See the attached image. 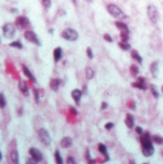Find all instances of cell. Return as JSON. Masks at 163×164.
<instances>
[{"mask_svg":"<svg viewBox=\"0 0 163 164\" xmlns=\"http://www.w3.org/2000/svg\"><path fill=\"white\" fill-rule=\"evenodd\" d=\"M120 39H121V41L128 42L130 39V32H121L120 33Z\"/></svg>","mask_w":163,"mask_h":164,"instance_id":"obj_28","label":"cell"},{"mask_svg":"<svg viewBox=\"0 0 163 164\" xmlns=\"http://www.w3.org/2000/svg\"><path fill=\"white\" fill-rule=\"evenodd\" d=\"M0 42H1V39H0Z\"/></svg>","mask_w":163,"mask_h":164,"instance_id":"obj_54","label":"cell"},{"mask_svg":"<svg viewBox=\"0 0 163 164\" xmlns=\"http://www.w3.org/2000/svg\"><path fill=\"white\" fill-rule=\"evenodd\" d=\"M150 71H151L152 76L154 78L158 77V73H159V67H158V62H152L151 66H150Z\"/></svg>","mask_w":163,"mask_h":164,"instance_id":"obj_14","label":"cell"},{"mask_svg":"<svg viewBox=\"0 0 163 164\" xmlns=\"http://www.w3.org/2000/svg\"><path fill=\"white\" fill-rule=\"evenodd\" d=\"M33 92H34V96H35V100H36L37 103H39V92L37 88H34L33 89Z\"/></svg>","mask_w":163,"mask_h":164,"instance_id":"obj_33","label":"cell"},{"mask_svg":"<svg viewBox=\"0 0 163 164\" xmlns=\"http://www.w3.org/2000/svg\"><path fill=\"white\" fill-rule=\"evenodd\" d=\"M130 73L132 77H136L139 73V68L136 64H132L130 66Z\"/></svg>","mask_w":163,"mask_h":164,"instance_id":"obj_24","label":"cell"},{"mask_svg":"<svg viewBox=\"0 0 163 164\" xmlns=\"http://www.w3.org/2000/svg\"><path fill=\"white\" fill-rule=\"evenodd\" d=\"M24 37L28 40V41L32 42L33 44H36L37 46H41V40H39L37 35L34 31H31V30H27V31H25Z\"/></svg>","mask_w":163,"mask_h":164,"instance_id":"obj_7","label":"cell"},{"mask_svg":"<svg viewBox=\"0 0 163 164\" xmlns=\"http://www.w3.org/2000/svg\"><path fill=\"white\" fill-rule=\"evenodd\" d=\"M84 95V93L81 89H78V88H75L71 91V97L72 99L74 100V102L76 103V105L80 106V103H81V99Z\"/></svg>","mask_w":163,"mask_h":164,"instance_id":"obj_10","label":"cell"},{"mask_svg":"<svg viewBox=\"0 0 163 164\" xmlns=\"http://www.w3.org/2000/svg\"><path fill=\"white\" fill-rule=\"evenodd\" d=\"M130 164H135L134 160H130Z\"/></svg>","mask_w":163,"mask_h":164,"instance_id":"obj_48","label":"cell"},{"mask_svg":"<svg viewBox=\"0 0 163 164\" xmlns=\"http://www.w3.org/2000/svg\"><path fill=\"white\" fill-rule=\"evenodd\" d=\"M67 164H77V163L72 156H68V158H67Z\"/></svg>","mask_w":163,"mask_h":164,"instance_id":"obj_38","label":"cell"},{"mask_svg":"<svg viewBox=\"0 0 163 164\" xmlns=\"http://www.w3.org/2000/svg\"><path fill=\"white\" fill-rule=\"evenodd\" d=\"M55 161H56V164H63V159H62V156L61 155V153H60L59 150H57L55 152Z\"/></svg>","mask_w":163,"mask_h":164,"instance_id":"obj_25","label":"cell"},{"mask_svg":"<svg viewBox=\"0 0 163 164\" xmlns=\"http://www.w3.org/2000/svg\"><path fill=\"white\" fill-rule=\"evenodd\" d=\"M62 84V80L59 79V78H54V79H52L50 81L49 83V87L51 88L52 90H54V91H57L58 89H59L60 85Z\"/></svg>","mask_w":163,"mask_h":164,"instance_id":"obj_13","label":"cell"},{"mask_svg":"<svg viewBox=\"0 0 163 164\" xmlns=\"http://www.w3.org/2000/svg\"><path fill=\"white\" fill-rule=\"evenodd\" d=\"M7 102H6V98H5L3 93H0V108H4L6 107Z\"/></svg>","mask_w":163,"mask_h":164,"instance_id":"obj_31","label":"cell"},{"mask_svg":"<svg viewBox=\"0 0 163 164\" xmlns=\"http://www.w3.org/2000/svg\"><path fill=\"white\" fill-rule=\"evenodd\" d=\"M29 154L30 155L32 156V158L34 160L37 161V162H39V161L42 160V158H43V155H42V153L41 152V151L39 150V149L37 148H31L29 150Z\"/></svg>","mask_w":163,"mask_h":164,"instance_id":"obj_9","label":"cell"},{"mask_svg":"<svg viewBox=\"0 0 163 164\" xmlns=\"http://www.w3.org/2000/svg\"><path fill=\"white\" fill-rule=\"evenodd\" d=\"M113 127H114V124L112 122H107V123H106V125H105V129L107 130V131L113 129Z\"/></svg>","mask_w":163,"mask_h":164,"instance_id":"obj_36","label":"cell"},{"mask_svg":"<svg viewBox=\"0 0 163 164\" xmlns=\"http://www.w3.org/2000/svg\"><path fill=\"white\" fill-rule=\"evenodd\" d=\"M147 16L149 17L150 21L154 24H156L159 20V12L158 9L153 4L148 5L147 7Z\"/></svg>","mask_w":163,"mask_h":164,"instance_id":"obj_3","label":"cell"},{"mask_svg":"<svg viewBox=\"0 0 163 164\" xmlns=\"http://www.w3.org/2000/svg\"><path fill=\"white\" fill-rule=\"evenodd\" d=\"M86 2H87V3H92L93 2V0H84Z\"/></svg>","mask_w":163,"mask_h":164,"instance_id":"obj_47","label":"cell"},{"mask_svg":"<svg viewBox=\"0 0 163 164\" xmlns=\"http://www.w3.org/2000/svg\"><path fill=\"white\" fill-rule=\"evenodd\" d=\"M72 1H73V3H74V4H76V3H77V0H72Z\"/></svg>","mask_w":163,"mask_h":164,"instance_id":"obj_51","label":"cell"},{"mask_svg":"<svg viewBox=\"0 0 163 164\" xmlns=\"http://www.w3.org/2000/svg\"><path fill=\"white\" fill-rule=\"evenodd\" d=\"M115 26L116 28L119 30L120 32H130V29L128 27V25L126 23H124L123 21H115Z\"/></svg>","mask_w":163,"mask_h":164,"instance_id":"obj_19","label":"cell"},{"mask_svg":"<svg viewBox=\"0 0 163 164\" xmlns=\"http://www.w3.org/2000/svg\"><path fill=\"white\" fill-rule=\"evenodd\" d=\"M84 74H86V77L87 80H91V79H93V77L95 75V71L93 70V68H91L90 66H87V67H86V69H84Z\"/></svg>","mask_w":163,"mask_h":164,"instance_id":"obj_21","label":"cell"},{"mask_svg":"<svg viewBox=\"0 0 163 164\" xmlns=\"http://www.w3.org/2000/svg\"><path fill=\"white\" fill-rule=\"evenodd\" d=\"M98 150H99V152L105 156V159L103 160V163H105L109 160V154H107V149L106 145L103 144V143H99V144H98Z\"/></svg>","mask_w":163,"mask_h":164,"instance_id":"obj_11","label":"cell"},{"mask_svg":"<svg viewBox=\"0 0 163 164\" xmlns=\"http://www.w3.org/2000/svg\"><path fill=\"white\" fill-rule=\"evenodd\" d=\"M10 157L12 161L14 164H18V161H19V155H18V152L16 150H12L11 154H10Z\"/></svg>","mask_w":163,"mask_h":164,"instance_id":"obj_22","label":"cell"},{"mask_svg":"<svg viewBox=\"0 0 163 164\" xmlns=\"http://www.w3.org/2000/svg\"><path fill=\"white\" fill-rule=\"evenodd\" d=\"M2 159V154H1V152H0V160Z\"/></svg>","mask_w":163,"mask_h":164,"instance_id":"obj_50","label":"cell"},{"mask_svg":"<svg viewBox=\"0 0 163 164\" xmlns=\"http://www.w3.org/2000/svg\"><path fill=\"white\" fill-rule=\"evenodd\" d=\"M140 143H141L142 147V154L144 156H152L154 153V148L153 145V139L152 136L149 132L142 133L141 137H140Z\"/></svg>","mask_w":163,"mask_h":164,"instance_id":"obj_1","label":"cell"},{"mask_svg":"<svg viewBox=\"0 0 163 164\" xmlns=\"http://www.w3.org/2000/svg\"><path fill=\"white\" fill-rule=\"evenodd\" d=\"M125 124L129 129H132L134 126V117L130 113H127L125 118Z\"/></svg>","mask_w":163,"mask_h":164,"instance_id":"obj_17","label":"cell"},{"mask_svg":"<svg viewBox=\"0 0 163 164\" xmlns=\"http://www.w3.org/2000/svg\"><path fill=\"white\" fill-rule=\"evenodd\" d=\"M41 4L45 10H49L52 6V0H41Z\"/></svg>","mask_w":163,"mask_h":164,"instance_id":"obj_30","label":"cell"},{"mask_svg":"<svg viewBox=\"0 0 163 164\" xmlns=\"http://www.w3.org/2000/svg\"><path fill=\"white\" fill-rule=\"evenodd\" d=\"M9 46L11 47H14V48H17V49H22L23 48V45L19 40H14V41L11 42V43L9 44Z\"/></svg>","mask_w":163,"mask_h":164,"instance_id":"obj_29","label":"cell"},{"mask_svg":"<svg viewBox=\"0 0 163 164\" xmlns=\"http://www.w3.org/2000/svg\"><path fill=\"white\" fill-rule=\"evenodd\" d=\"M135 132H136V133H138V134L141 135L143 133V129L141 127H139V126H137V127L135 128Z\"/></svg>","mask_w":163,"mask_h":164,"instance_id":"obj_39","label":"cell"},{"mask_svg":"<svg viewBox=\"0 0 163 164\" xmlns=\"http://www.w3.org/2000/svg\"><path fill=\"white\" fill-rule=\"evenodd\" d=\"M61 37L68 41H76L79 39V33L73 28H65L62 32Z\"/></svg>","mask_w":163,"mask_h":164,"instance_id":"obj_4","label":"cell"},{"mask_svg":"<svg viewBox=\"0 0 163 164\" xmlns=\"http://www.w3.org/2000/svg\"><path fill=\"white\" fill-rule=\"evenodd\" d=\"M130 56H132V58L135 60V62H137L139 64H142L143 59H142V57L140 56V54L136 51V50L132 49V51H130Z\"/></svg>","mask_w":163,"mask_h":164,"instance_id":"obj_20","label":"cell"},{"mask_svg":"<svg viewBox=\"0 0 163 164\" xmlns=\"http://www.w3.org/2000/svg\"><path fill=\"white\" fill-rule=\"evenodd\" d=\"M2 30H3V35L6 39H14V36H16V25L12 23H5L2 27Z\"/></svg>","mask_w":163,"mask_h":164,"instance_id":"obj_5","label":"cell"},{"mask_svg":"<svg viewBox=\"0 0 163 164\" xmlns=\"http://www.w3.org/2000/svg\"><path fill=\"white\" fill-rule=\"evenodd\" d=\"M37 135L41 142L45 146H49L51 144V136H50L48 131L44 128H41L37 131Z\"/></svg>","mask_w":163,"mask_h":164,"instance_id":"obj_6","label":"cell"},{"mask_svg":"<svg viewBox=\"0 0 163 164\" xmlns=\"http://www.w3.org/2000/svg\"><path fill=\"white\" fill-rule=\"evenodd\" d=\"M152 139H153V142H154L155 144L157 145H162L163 144V137L160 135H157V134H154L152 136Z\"/></svg>","mask_w":163,"mask_h":164,"instance_id":"obj_27","label":"cell"},{"mask_svg":"<svg viewBox=\"0 0 163 164\" xmlns=\"http://www.w3.org/2000/svg\"><path fill=\"white\" fill-rule=\"evenodd\" d=\"M132 87H134V88H137V89H140V90H147L148 89V87L146 84H142V83H139V82H134L132 84Z\"/></svg>","mask_w":163,"mask_h":164,"instance_id":"obj_23","label":"cell"},{"mask_svg":"<svg viewBox=\"0 0 163 164\" xmlns=\"http://www.w3.org/2000/svg\"><path fill=\"white\" fill-rule=\"evenodd\" d=\"M14 25H16L18 29L23 30V29H27L28 27L31 26V22H30L28 17H26L24 16H20L16 17Z\"/></svg>","mask_w":163,"mask_h":164,"instance_id":"obj_8","label":"cell"},{"mask_svg":"<svg viewBox=\"0 0 163 164\" xmlns=\"http://www.w3.org/2000/svg\"><path fill=\"white\" fill-rule=\"evenodd\" d=\"M150 89H151V92H152V94H153V96H154V98H159V93L158 91L156 90V88H155V87L154 85H151V87H150Z\"/></svg>","mask_w":163,"mask_h":164,"instance_id":"obj_32","label":"cell"},{"mask_svg":"<svg viewBox=\"0 0 163 164\" xmlns=\"http://www.w3.org/2000/svg\"><path fill=\"white\" fill-rule=\"evenodd\" d=\"M22 71H23L24 73V75L26 76L30 81H32V82H34V83H36L37 82V79H36V77L34 76V74L32 73L31 70L29 69L28 67L26 66L25 64H22Z\"/></svg>","mask_w":163,"mask_h":164,"instance_id":"obj_12","label":"cell"},{"mask_svg":"<svg viewBox=\"0 0 163 164\" xmlns=\"http://www.w3.org/2000/svg\"><path fill=\"white\" fill-rule=\"evenodd\" d=\"M88 164H96V160L92 159V158H90L88 160Z\"/></svg>","mask_w":163,"mask_h":164,"instance_id":"obj_46","label":"cell"},{"mask_svg":"<svg viewBox=\"0 0 163 164\" xmlns=\"http://www.w3.org/2000/svg\"><path fill=\"white\" fill-rule=\"evenodd\" d=\"M69 112L72 113V114H74V115H77L78 114V112L76 110V108H73V107H70L69 108Z\"/></svg>","mask_w":163,"mask_h":164,"instance_id":"obj_41","label":"cell"},{"mask_svg":"<svg viewBox=\"0 0 163 164\" xmlns=\"http://www.w3.org/2000/svg\"><path fill=\"white\" fill-rule=\"evenodd\" d=\"M49 32H50V33H51V34H53L54 30H53V29H50V30H49Z\"/></svg>","mask_w":163,"mask_h":164,"instance_id":"obj_49","label":"cell"},{"mask_svg":"<svg viewBox=\"0 0 163 164\" xmlns=\"http://www.w3.org/2000/svg\"><path fill=\"white\" fill-rule=\"evenodd\" d=\"M86 90H87V85H82V93H86Z\"/></svg>","mask_w":163,"mask_h":164,"instance_id":"obj_45","label":"cell"},{"mask_svg":"<svg viewBox=\"0 0 163 164\" xmlns=\"http://www.w3.org/2000/svg\"><path fill=\"white\" fill-rule=\"evenodd\" d=\"M86 156L87 160H89V159H90V158H91V157H90V154H89V150H88V149H87V150H86Z\"/></svg>","mask_w":163,"mask_h":164,"instance_id":"obj_44","label":"cell"},{"mask_svg":"<svg viewBox=\"0 0 163 164\" xmlns=\"http://www.w3.org/2000/svg\"><path fill=\"white\" fill-rule=\"evenodd\" d=\"M18 88H19V90L22 92V94H23L24 96H29L28 87H27L26 83H25L24 81H20V82L18 83Z\"/></svg>","mask_w":163,"mask_h":164,"instance_id":"obj_18","label":"cell"},{"mask_svg":"<svg viewBox=\"0 0 163 164\" xmlns=\"http://www.w3.org/2000/svg\"><path fill=\"white\" fill-rule=\"evenodd\" d=\"M128 107L130 108H132V110H135V108H136V106H135V103L134 101H130L129 103H128Z\"/></svg>","mask_w":163,"mask_h":164,"instance_id":"obj_37","label":"cell"},{"mask_svg":"<svg viewBox=\"0 0 163 164\" xmlns=\"http://www.w3.org/2000/svg\"><path fill=\"white\" fill-rule=\"evenodd\" d=\"M137 82L142 83V84H146V80H145L144 77H138L137 78Z\"/></svg>","mask_w":163,"mask_h":164,"instance_id":"obj_42","label":"cell"},{"mask_svg":"<svg viewBox=\"0 0 163 164\" xmlns=\"http://www.w3.org/2000/svg\"><path fill=\"white\" fill-rule=\"evenodd\" d=\"M72 144H73V140H72V138L69 137V136H65V137H63L61 140V147L63 149L71 147Z\"/></svg>","mask_w":163,"mask_h":164,"instance_id":"obj_15","label":"cell"},{"mask_svg":"<svg viewBox=\"0 0 163 164\" xmlns=\"http://www.w3.org/2000/svg\"><path fill=\"white\" fill-rule=\"evenodd\" d=\"M143 164H149V163H143Z\"/></svg>","mask_w":163,"mask_h":164,"instance_id":"obj_53","label":"cell"},{"mask_svg":"<svg viewBox=\"0 0 163 164\" xmlns=\"http://www.w3.org/2000/svg\"><path fill=\"white\" fill-rule=\"evenodd\" d=\"M86 55H87V57H88V59H93V57H94V55H93V51H92V49L90 48V47H87L86 48Z\"/></svg>","mask_w":163,"mask_h":164,"instance_id":"obj_34","label":"cell"},{"mask_svg":"<svg viewBox=\"0 0 163 164\" xmlns=\"http://www.w3.org/2000/svg\"><path fill=\"white\" fill-rule=\"evenodd\" d=\"M107 107H109V104H107V102H102V104H101V110H107Z\"/></svg>","mask_w":163,"mask_h":164,"instance_id":"obj_40","label":"cell"},{"mask_svg":"<svg viewBox=\"0 0 163 164\" xmlns=\"http://www.w3.org/2000/svg\"><path fill=\"white\" fill-rule=\"evenodd\" d=\"M107 12H109L112 17H114V18L122 19L126 17L124 12H123L121 8H120L119 6H117L116 4H113V3L109 4L107 6Z\"/></svg>","mask_w":163,"mask_h":164,"instance_id":"obj_2","label":"cell"},{"mask_svg":"<svg viewBox=\"0 0 163 164\" xmlns=\"http://www.w3.org/2000/svg\"><path fill=\"white\" fill-rule=\"evenodd\" d=\"M118 46L120 47V49L123 50V51H128V50H130L132 48V46H130V44L129 42H124V41H120L118 43Z\"/></svg>","mask_w":163,"mask_h":164,"instance_id":"obj_26","label":"cell"},{"mask_svg":"<svg viewBox=\"0 0 163 164\" xmlns=\"http://www.w3.org/2000/svg\"><path fill=\"white\" fill-rule=\"evenodd\" d=\"M162 155H163V152H162Z\"/></svg>","mask_w":163,"mask_h":164,"instance_id":"obj_55","label":"cell"},{"mask_svg":"<svg viewBox=\"0 0 163 164\" xmlns=\"http://www.w3.org/2000/svg\"><path fill=\"white\" fill-rule=\"evenodd\" d=\"M26 164H39V163H37V161L34 160V159H33V158H31V159H28V160H27Z\"/></svg>","mask_w":163,"mask_h":164,"instance_id":"obj_43","label":"cell"},{"mask_svg":"<svg viewBox=\"0 0 163 164\" xmlns=\"http://www.w3.org/2000/svg\"><path fill=\"white\" fill-rule=\"evenodd\" d=\"M53 58L55 62H59L62 58V47H57L53 51Z\"/></svg>","mask_w":163,"mask_h":164,"instance_id":"obj_16","label":"cell"},{"mask_svg":"<svg viewBox=\"0 0 163 164\" xmlns=\"http://www.w3.org/2000/svg\"><path fill=\"white\" fill-rule=\"evenodd\" d=\"M161 90H162V93H163V85L161 87Z\"/></svg>","mask_w":163,"mask_h":164,"instance_id":"obj_52","label":"cell"},{"mask_svg":"<svg viewBox=\"0 0 163 164\" xmlns=\"http://www.w3.org/2000/svg\"><path fill=\"white\" fill-rule=\"evenodd\" d=\"M104 39L106 40V41L109 42V43H111V42L113 41V39H112V37L109 34H105L104 35Z\"/></svg>","mask_w":163,"mask_h":164,"instance_id":"obj_35","label":"cell"}]
</instances>
